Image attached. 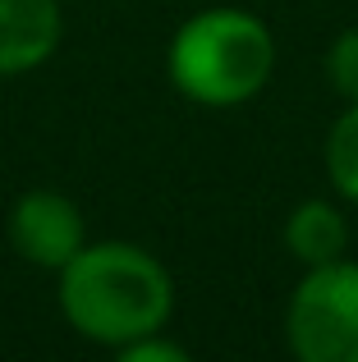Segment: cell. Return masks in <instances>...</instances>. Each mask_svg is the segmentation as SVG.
<instances>
[{"instance_id": "obj_1", "label": "cell", "mask_w": 358, "mask_h": 362, "mask_svg": "<svg viewBox=\"0 0 358 362\" xmlns=\"http://www.w3.org/2000/svg\"><path fill=\"white\" fill-rule=\"evenodd\" d=\"M55 275L64 321L101 349H125L152 330H166L175 312L171 271L147 247L125 239L83 243Z\"/></svg>"}, {"instance_id": "obj_2", "label": "cell", "mask_w": 358, "mask_h": 362, "mask_svg": "<svg viewBox=\"0 0 358 362\" xmlns=\"http://www.w3.org/2000/svg\"><path fill=\"white\" fill-rule=\"evenodd\" d=\"M276 69V37L258 14L216 5L184 18L166 46V74L188 101L230 110L253 101Z\"/></svg>"}, {"instance_id": "obj_3", "label": "cell", "mask_w": 358, "mask_h": 362, "mask_svg": "<svg viewBox=\"0 0 358 362\" xmlns=\"http://www.w3.org/2000/svg\"><path fill=\"white\" fill-rule=\"evenodd\" d=\"M285 339L299 362H358V262L308 266L289 293Z\"/></svg>"}, {"instance_id": "obj_4", "label": "cell", "mask_w": 358, "mask_h": 362, "mask_svg": "<svg viewBox=\"0 0 358 362\" xmlns=\"http://www.w3.org/2000/svg\"><path fill=\"white\" fill-rule=\"evenodd\" d=\"M83 243H88V225L79 202H69L64 193L33 188L9 206V247L37 271H60Z\"/></svg>"}, {"instance_id": "obj_5", "label": "cell", "mask_w": 358, "mask_h": 362, "mask_svg": "<svg viewBox=\"0 0 358 362\" xmlns=\"http://www.w3.org/2000/svg\"><path fill=\"white\" fill-rule=\"evenodd\" d=\"M60 0H0V78L33 74L60 51Z\"/></svg>"}, {"instance_id": "obj_6", "label": "cell", "mask_w": 358, "mask_h": 362, "mask_svg": "<svg viewBox=\"0 0 358 362\" xmlns=\"http://www.w3.org/2000/svg\"><path fill=\"white\" fill-rule=\"evenodd\" d=\"M285 247L304 266H326L335 257H345V247H350V221H345V211L335 202L308 197L285 221Z\"/></svg>"}, {"instance_id": "obj_7", "label": "cell", "mask_w": 358, "mask_h": 362, "mask_svg": "<svg viewBox=\"0 0 358 362\" xmlns=\"http://www.w3.org/2000/svg\"><path fill=\"white\" fill-rule=\"evenodd\" d=\"M326 179H331V188L345 197V202L358 206V101L340 110V119L331 124V133H326Z\"/></svg>"}, {"instance_id": "obj_8", "label": "cell", "mask_w": 358, "mask_h": 362, "mask_svg": "<svg viewBox=\"0 0 358 362\" xmlns=\"http://www.w3.org/2000/svg\"><path fill=\"white\" fill-rule=\"evenodd\" d=\"M326 83L335 88V97L350 106L358 101V28H345V33H335V42L326 46Z\"/></svg>"}, {"instance_id": "obj_9", "label": "cell", "mask_w": 358, "mask_h": 362, "mask_svg": "<svg viewBox=\"0 0 358 362\" xmlns=\"http://www.w3.org/2000/svg\"><path fill=\"white\" fill-rule=\"evenodd\" d=\"M115 354H120V362H188V349L179 344V339H166L161 330H152V335L115 349Z\"/></svg>"}]
</instances>
